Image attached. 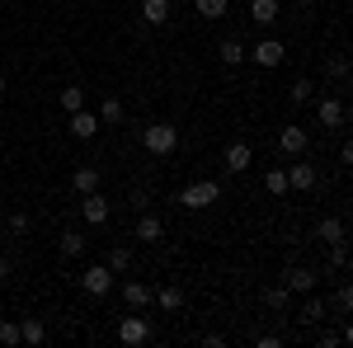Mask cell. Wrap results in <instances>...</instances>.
Returning <instances> with one entry per match:
<instances>
[{"mask_svg": "<svg viewBox=\"0 0 353 348\" xmlns=\"http://www.w3.org/2000/svg\"><path fill=\"white\" fill-rule=\"evenodd\" d=\"M184 212H208L212 203H221V184L217 179H193L189 188H179V198H174Z\"/></svg>", "mask_w": 353, "mask_h": 348, "instance_id": "1", "label": "cell"}, {"mask_svg": "<svg viewBox=\"0 0 353 348\" xmlns=\"http://www.w3.org/2000/svg\"><path fill=\"white\" fill-rule=\"evenodd\" d=\"M141 146L165 161V156H174V146H179V127L174 123H151V127H141Z\"/></svg>", "mask_w": 353, "mask_h": 348, "instance_id": "2", "label": "cell"}, {"mask_svg": "<svg viewBox=\"0 0 353 348\" xmlns=\"http://www.w3.org/2000/svg\"><path fill=\"white\" fill-rule=\"evenodd\" d=\"M118 339H123L128 348H141V344H151V339H156V329H151V320H146L141 311H132V316H123V320H118Z\"/></svg>", "mask_w": 353, "mask_h": 348, "instance_id": "3", "label": "cell"}, {"mask_svg": "<svg viewBox=\"0 0 353 348\" xmlns=\"http://www.w3.org/2000/svg\"><path fill=\"white\" fill-rule=\"evenodd\" d=\"M316 184H321V170H316V165H306L301 156L288 161V188H292V193H311Z\"/></svg>", "mask_w": 353, "mask_h": 348, "instance_id": "4", "label": "cell"}, {"mask_svg": "<svg viewBox=\"0 0 353 348\" xmlns=\"http://www.w3.org/2000/svg\"><path fill=\"white\" fill-rule=\"evenodd\" d=\"M306 146H311V136H306V127H297V123H288V127L278 132V151H283V161L306 156Z\"/></svg>", "mask_w": 353, "mask_h": 348, "instance_id": "5", "label": "cell"}, {"mask_svg": "<svg viewBox=\"0 0 353 348\" xmlns=\"http://www.w3.org/2000/svg\"><path fill=\"white\" fill-rule=\"evenodd\" d=\"M81 287H85L90 296H109V292H113V268H109V264H90V268L81 273Z\"/></svg>", "mask_w": 353, "mask_h": 348, "instance_id": "6", "label": "cell"}, {"mask_svg": "<svg viewBox=\"0 0 353 348\" xmlns=\"http://www.w3.org/2000/svg\"><path fill=\"white\" fill-rule=\"evenodd\" d=\"M316 278H321V273H316V268H306V264H288V268H283V287H288L292 296L311 292V287H316Z\"/></svg>", "mask_w": 353, "mask_h": 348, "instance_id": "7", "label": "cell"}, {"mask_svg": "<svg viewBox=\"0 0 353 348\" xmlns=\"http://www.w3.org/2000/svg\"><path fill=\"white\" fill-rule=\"evenodd\" d=\"M316 118H321V127H344L349 123V108H344V99H334V94H321L316 99Z\"/></svg>", "mask_w": 353, "mask_h": 348, "instance_id": "8", "label": "cell"}, {"mask_svg": "<svg viewBox=\"0 0 353 348\" xmlns=\"http://www.w3.org/2000/svg\"><path fill=\"white\" fill-rule=\"evenodd\" d=\"M81 216L90 221V226H104L109 221V198L94 188V193H81Z\"/></svg>", "mask_w": 353, "mask_h": 348, "instance_id": "9", "label": "cell"}, {"mask_svg": "<svg viewBox=\"0 0 353 348\" xmlns=\"http://www.w3.org/2000/svg\"><path fill=\"white\" fill-rule=\"evenodd\" d=\"M245 57H254L259 66H283V57H288V48L278 43V38H264V43H254Z\"/></svg>", "mask_w": 353, "mask_h": 348, "instance_id": "10", "label": "cell"}, {"mask_svg": "<svg viewBox=\"0 0 353 348\" xmlns=\"http://www.w3.org/2000/svg\"><path fill=\"white\" fill-rule=\"evenodd\" d=\"M71 118V136L76 141H90V136L99 132V113H90V108H76V113H66Z\"/></svg>", "mask_w": 353, "mask_h": 348, "instance_id": "11", "label": "cell"}, {"mask_svg": "<svg viewBox=\"0 0 353 348\" xmlns=\"http://www.w3.org/2000/svg\"><path fill=\"white\" fill-rule=\"evenodd\" d=\"M151 296H156V287H146L141 278H128V283H123V301H128L132 311H146V306H151Z\"/></svg>", "mask_w": 353, "mask_h": 348, "instance_id": "12", "label": "cell"}, {"mask_svg": "<svg viewBox=\"0 0 353 348\" xmlns=\"http://www.w3.org/2000/svg\"><path fill=\"white\" fill-rule=\"evenodd\" d=\"M254 161V151H250V141H231L226 146V174H245Z\"/></svg>", "mask_w": 353, "mask_h": 348, "instance_id": "13", "label": "cell"}, {"mask_svg": "<svg viewBox=\"0 0 353 348\" xmlns=\"http://www.w3.org/2000/svg\"><path fill=\"white\" fill-rule=\"evenodd\" d=\"M161 236H165V221H161V216H151V212L137 216V240H141V245H156Z\"/></svg>", "mask_w": 353, "mask_h": 348, "instance_id": "14", "label": "cell"}, {"mask_svg": "<svg viewBox=\"0 0 353 348\" xmlns=\"http://www.w3.org/2000/svg\"><path fill=\"white\" fill-rule=\"evenodd\" d=\"M245 52H250V48H245L241 38H221V48H217L221 66H231V71H236V66H241V61H245Z\"/></svg>", "mask_w": 353, "mask_h": 348, "instance_id": "15", "label": "cell"}, {"mask_svg": "<svg viewBox=\"0 0 353 348\" xmlns=\"http://www.w3.org/2000/svg\"><path fill=\"white\" fill-rule=\"evenodd\" d=\"M278 10H283L278 0H250V19H254L259 28H269L273 19H278Z\"/></svg>", "mask_w": 353, "mask_h": 348, "instance_id": "16", "label": "cell"}, {"mask_svg": "<svg viewBox=\"0 0 353 348\" xmlns=\"http://www.w3.org/2000/svg\"><path fill=\"white\" fill-rule=\"evenodd\" d=\"M165 19H170V0H141V24L161 28Z\"/></svg>", "mask_w": 353, "mask_h": 348, "instance_id": "17", "label": "cell"}, {"mask_svg": "<svg viewBox=\"0 0 353 348\" xmlns=\"http://www.w3.org/2000/svg\"><path fill=\"white\" fill-rule=\"evenodd\" d=\"M344 236H349V231H344V221H339V216H325V221H316V240L339 245Z\"/></svg>", "mask_w": 353, "mask_h": 348, "instance_id": "18", "label": "cell"}, {"mask_svg": "<svg viewBox=\"0 0 353 348\" xmlns=\"http://www.w3.org/2000/svg\"><path fill=\"white\" fill-rule=\"evenodd\" d=\"M43 339H48V325H43V320H24V325H19V344L38 348Z\"/></svg>", "mask_w": 353, "mask_h": 348, "instance_id": "19", "label": "cell"}, {"mask_svg": "<svg viewBox=\"0 0 353 348\" xmlns=\"http://www.w3.org/2000/svg\"><path fill=\"white\" fill-rule=\"evenodd\" d=\"M297 320H301V325H321V320H325V301H321V296H306Z\"/></svg>", "mask_w": 353, "mask_h": 348, "instance_id": "20", "label": "cell"}, {"mask_svg": "<svg viewBox=\"0 0 353 348\" xmlns=\"http://www.w3.org/2000/svg\"><path fill=\"white\" fill-rule=\"evenodd\" d=\"M71 184H76V193H94V188H99V170H94V165H81Z\"/></svg>", "mask_w": 353, "mask_h": 348, "instance_id": "21", "label": "cell"}, {"mask_svg": "<svg viewBox=\"0 0 353 348\" xmlns=\"http://www.w3.org/2000/svg\"><path fill=\"white\" fill-rule=\"evenodd\" d=\"M151 301H156L161 311H179V306H184V292H179V287H156Z\"/></svg>", "mask_w": 353, "mask_h": 348, "instance_id": "22", "label": "cell"}, {"mask_svg": "<svg viewBox=\"0 0 353 348\" xmlns=\"http://www.w3.org/2000/svg\"><path fill=\"white\" fill-rule=\"evenodd\" d=\"M99 123H123V99H113V94H104V99H99Z\"/></svg>", "mask_w": 353, "mask_h": 348, "instance_id": "23", "label": "cell"}, {"mask_svg": "<svg viewBox=\"0 0 353 348\" xmlns=\"http://www.w3.org/2000/svg\"><path fill=\"white\" fill-rule=\"evenodd\" d=\"M85 236L81 231H61V254H66V259H76V254H85Z\"/></svg>", "mask_w": 353, "mask_h": 348, "instance_id": "24", "label": "cell"}, {"mask_svg": "<svg viewBox=\"0 0 353 348\" xmlns=\"http://www.w3.org/2000/svg\"><path fill=\"white\" fill-rule=\"evenodd\" d=\"M264 306H269V311H288V306H292V292L278 283V287H269V292H264Z\"/></svg>", "mask_w": 353, "mask_h": 348, "instance_id": "25", "label": "cell"}, {"mask_svg": "<svg viewBox=\"0 0 353 348\" xmlns=\"http://www.w3.org/2000/svg\"><path fill=\"white\" fill-rule=\"evenodd\" d=\"M193 10H198L203 19H221V14L231 10V0H193Z\"/></svg>", "mask_w": 353, "mask_h": 348, "instance_id": "26", "label": "cell"}, {"mask_svg": "<svg viewBox=\"0 0 353 348\" xmlns=\"http://www.w3.org/2000/svg\"><path fill=\"white\" fill-rule=\"evenodd\" d=\"M76 108H85V90L81 85H66L61 90V113H76Z\"/></svg>", "mask_w": 353, "mask_h": 348, "instance_id": "27", "label": "cell"}, {"mask_svg": "<svg viewBox=\"0 0 353 348\" xmlns=\"http://www.w3.org/2000/svg\"><path fill=\"white\" fill-rule=\"evenodd\" d=\"M264 188H269L273 198H283V193H288V170H269V174H264Z\"/></svg>", "mask_w": 353, "mask_h": 348, "instance_id": "28", "label": "cell"}, {"mask_svg": "<svg viewBox=\"0 0 353 348\" xmlns=\"http://www.w3.org/2000/svg\"><path fill=\"white\" fill-rule=\"evenodd\" d=\"M330 268H334V273H344V268H349V245H344V240L330 245Z\"/></svg>", "mask_w": 353, "mask_h": 348, "instance_id": "29", "label": "cell"}, {"mask_svg": "<svg viewBox=\"0 0 353 348\" xmlns=\"http://www.w3.org/2000/svg\"><path fill=\"white\" fill-rule=\"evenodd\" d=\"M128 264H132V249H128V245H118V249L109 254V268H113V273H128Z\"/></svg>", "mask_w": 353, "mask_h": 348, "instance_id": "30", "label": "cell"}, {"mask_svg": "<svg viewBox=\"0 0 353 348\" xmlns=\"http://www.w3.org/2000/svg\"><path fill=\"white\" fill-rule=\"evenodd\" d=\"M334 311H339V316H349V311H353V287H349V283H339V292H334Z\"/></svg>", "mask_w": 353, "mask_h": 348, "instance_id": "31", "label": "cell"}, {"mask_svg": "<svg viewBox=\"0 0 353 348\" xmlns=\"http://www.w3.org/2000/svg\"><path fill=\"white\" fill-rule=\"evenodd\" d=\"M0 344L19 348V325H14V320H0Z\"/></svg>", "mask_w": 353, "mask_h": 348, "instance_id": "32", "label": "cell"}, {"mask_svg": "<svg viewBox=\"0 0 353 348\" xmlns=\"http://www.w3.org/2000/svg\"><path fill=\"white\" fill-rule=\"evenodd\" d=\"M311 99H316V85H311V81L292 85V104H311Z\"/></svg>", "mask_w": 353, "mask_h": 348, "instance_id": "33", "label": "cell"}, {"mask_svg": "<svg viewBox=\"0 0 353 348\" xmlns=\"http://www.w3.org/2000/svg\"><path fill=\"white\" fill-rule=\"evenodd\" d=\"M316 344H321V348H339V344H349V339H344V329H321Z\"/></svg>", "mask_w": 353, "mask_h": 348, "instance_id": "34", "label": "cell"}, {"mask_svg": "<svg viewBox=\"0 0 353 348\" xmlns=\"http://www.w3.org/2000/svg\"><path fill=\"white\" fill-rule=\"evenodd\" d=\"M28 226H33V221H28V212H14V216H10V231H14V236H28Z\"/></svg>", "mask_w": 353, "mask_h": 348, "instance_id": "35", "label": "cell"}, {"mask_svg": "<svg viewBox=\"0 0 353 348\" xmlns=\"http://www.w3.org/2000/svg\"><path fill=\"white\" fill-rule=\"evenodd\" d=\"M330 76H334V81H344V76H349V61H344V57H334V61H330Z\"/></svg>", "mask_w": 353, "mask_h": 348, "instance_id": "36", "label": "cell"}, {"mask_svg": "<svg viewBox=\"0 0 353 348\" xmlns=\"http://www.w3.org/2000/svg\"><path fill=\"white\" fill-rule=\"evenodd\" d=\"M146 203H151V198H146V188H132V212H146Z\"/></svg>", "mask_w": 353, "mask_h": 348, "instance_id": "37", "label": "cell"}, {"mask_svg": "<svg viewBox=\"0 0 353 348\" xmlns=\"http://www.w3.org/2000/svg\"><path fill=\"white\" fill-rule=\"evenodd\" d=\"M5 273H10V264H5V259H0V283H5Z\"/></svg>", "mask_w": 353, "mask_h": 348, "instance_id": "38", "label": "cell"}, {"mask_svg": "<svg viewBox=\"0 0 353 348\" xmlns=\"http://www.w3.org/2000/svg\"><path fill=\"white\" fill-rule=\"evenodd\" d=\"M0 94H5V66H0Z\"/></svg>", "mask_w": 353, "mask_h": 348, "instance_id": "39", "label": "cell"}, {"mask_svg": "<svg viewBox=\"0 0 353 348\" xmlns=\"http://www.w3.org/2000/svg\"><path fill=\"white\" fill-rule=\"evenodd\" d=\"M0 151H5V136H0Z\"/></svg>", "mask_w": 353, "mask_h": 348, "instance_id": "40", "label": "cell"}]
</instances>
